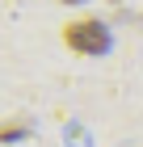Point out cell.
I'll list each match as a JSON object with an SVG mask.
<instances>
[{
  "label": "cell",
  "instance_id": "6da1fadb",
  "mask_svg": "<svg viewBox=\"0 0 143 147\" xmlns=\"http://www.w3.org/2000/svg\"><path fill=\"white\" fill-rule=\"evenodd\" d=\"M63 42H67V51H76V55H101V51L110 46V30H105V21H97V17H76V21L63 25Z\"/></svg>",
  "mask_w": 143,
  "mask_h": 147
},
{
  "label": "cell",
  "instance_id": "7a4b0ae2",
  "mask_svg": "<svg viewBox=\"0 0 143 147\" xmlns=\"http://www.w3.org/2000/svg\"><path fill=\"white\" fill-rule=\"evenodd\" d=\"M25 130H30L25 122H9V126H0V143H13V139H21Z\"/></svg>",
  "mask_w": 143,
  "mask_h": 147
},
{
  "label": "cell",
  "instance_id": "3957f363",
  "mask_svg": "<svg viewBox=\"0 0 143 147\" xmlns=\"http://www.w3.org/2000/svg\"><path fill=\"white\" fill-rule=\"evenodd\" d=\"M59 4H80V0H59Z\"/></svg>",
  "mask_w": 143,
  "mask_h": 147
}]
</instances>
